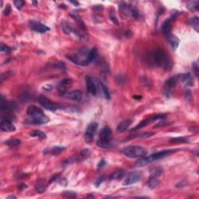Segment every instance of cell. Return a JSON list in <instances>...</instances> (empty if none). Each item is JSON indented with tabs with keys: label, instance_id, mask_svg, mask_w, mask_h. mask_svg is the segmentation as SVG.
Returning <instances> with one entry per match:
<instances>
[{
	"label": "cell",
	"instance_id": "cell-1",
	"mask_svg": "<svg viewBox=\"0 0 199 199\" xmlns=\"http://www.w3.org/2000/svg\"><path fill=\"white\" fill-rule=\"evenodd\" d=\"M152 61L156 65L170 71L173 67V62L163 49H157L152 55Z\"/></svg>",
	"mask_w": 199,
	"mask_h": 199
},
{
	"label": "cell",
	"instance_id": "cell-2",
	"mask_svg": "<svg viewBox=\"0 0 199 199\" xmlns=\"http://www.w3.org/2000/svg\"><path fill=\"white\" fill-rule=\"evenodd\" d=\"M179 150H180L179 149H166V150H163V151L159 152V153H156L152 154L151 156L142 157L140 160H139L138 162L135 163V167H142V166H145L149 165L150 163H153L154 161L164 158L166 156H169L170 154L173 153L175 152L179 151Z\"/></svg>",
	"mask_w": 199,
	"mask_h": 199
},
{
	"label": "cell",
	"instance_id": "cell-3",
	"mask_svg": "<svg viewBox=\"0 0 199 199\" xmlns=\"http://www.w3.org/2000/svg\"><path fill=\"white\" fill-rule=\"evenodd\" d=\"M121 153L128 158L136 159L145 157L148 153V151L145 147L139 146H129L121 149Z\"/></svg>",
	"mask_w": 199,
	"mask_h": 199
},
{
	"label": "cell",
	"instance_id": "cell-4",
	"mask_svg": "<svg viewBox=\"0 0 199 199\" xmlns=\"http://www.w3.org/2000/svg\"><path fill=\"white\" fill-rule=\"evenodd\" d=\"M111 136H112V131L108 126L104 127L101 130L99 134V139L96 141V146L101 148H108L111 145Z\"/></svg>",
	"mask_w": 199,
	"mask_h": 199
},
{
	"label": "cell",
	"instance_id": "cell-5",
	"mask_svg": "<svg viewBox=\"0 0 199 199\" xmlns=\"http://www.w3.org/2000/svg\"><path fill=\"white\" fill-rule=\"evenodd\" d=\"M49 121V118L44 114H40L36 115L29 116L25 122L29 125H44Z\"/></svg>",
	"mask_w": 199,
	"mask_h": 199
},
{
	"label": "cell",
	"instance_id": "cell-6",
	"mask_svg": "<svg viewBox=\"0 0 199 199\" xmlns=\"http://www.w3.org/2000/svg\"><path fill=\"white\" fill-rule=\"evenodd\" d=\"M38 101L42 107H44L47 110H51V111H55V110L61 108V106L58 103L53 102V101H51V100H49V99L44 96H39Z\"/></svg>",
	"mask_w": 199,
	"mask_h": 199
},
{
	"label": "cell",
	"instance_id": "cell-7",
	"mask_svg": "<svg viewBox=\"0 0 199 199\" xmlns=\"http://www.w3.org/2000/svg\"><path fill=\"white\" fill-rule=\"evenodd\" d=\"M97 128H98V125L96 122H92L88 125L85 134V141L87 144H90L94 141V135L96 134Z\"/></svg>",
	"mask_w": 199,
	"mask_h": 199
},
{
	"label": "cell",
	"instance_id": "cell-8",
	"mask_svg": "<svg viewBox=\"0 0 199 199\" xmlns=\"http://www.w3.org/2000/svg\"><path fill=\"white\" fill-rule=\"evenodd\" d=\"M166 118V115L165 114H156V115H152L149 118H146L145 120L141 121V122L139 123V125H137L136 127H135L133 128V131L134 130H137V129H140V128H142L146 127L148 125H149L150 123L153 122V121H156L158 120H163Z\"/></svg>",
	"mask_w": 199,
	"mask_h": 199
},
{
	"label": "cell",
	"instance_id": "cell-9",
	"mask_svg": "<svg viewBox=\"0 0 199 199\" xmlns=\"http://www.w3.org/2000/svg\"><path fill=\"white\" fill-rule=\"evenodd\" d=\"M141 173L139 171H133L126 176L123 181V185H131L139 182L141 179Z\"/></svg>",
	"mask_w": 199,
	"mask_h": 199
},
{
	"label": "cell",
	"instance_id": "cell-10",
	"mask_svg": "<svg viewBox=\"0 0 199 199\" xmlns=\"http://www.w3.org/2000/svg\"><path fill=\"white\" fill-rule=\"evenodd\" d=\"M0 128L3 132H14L16 130L14 125L12 124V120L9 118H3L1 119Z\"/></svg>",
	"mask_w": 199,
	"mask_h": 199
},
{
	"label": "cell",
	"instance_id": "cell-11",
	"mask_svg": "<svg viewBox=\"0 0 199 199\" xmlns=\"http://www.w3.org/2000/svg\"><path fill=\"white\" fill-rule=\"evenodd\" d=\"M30 27L34 31L41 33V34H44V33L50 31V28L48 26L41 24V22L39 21H31L30 22Z\"/></svg>",
	"mask_w": 199,
	"mask_h": 199
},
{
	"label": "cell",
	"instance_id": "cell-12",
	"mask_svg": "<svg viewBox=\"0 0 199 199\" xmlns=\"http://www.w3.org/2000/svg\"><path fill=\"white\" fill-rule=\"evenodd\" d=\"M182 79V74L177 75V76H174L170 77V79H168L166 81L165 83V89L166 91H170V89L175 87L177 86V84L179 83L180 80Z\"/></svg>",
	"mask_w": 199,
	"mask_h": 199
},
{
	"label": "cell",
	"instance_id": "cell-13",
	"mask_svg": "<svg viewBox=\"0 0 199 199\" xmlns=\"http://www.w3.org/2000/svg\"><path fill=\"white\" fill-rule=\"evenodd\" d=\"M86 85H87V89L89 94L93 96H96L97 94V88L95 83L93 79L89 76H86Z\"/></svg>",
	"mask_w": 199,
	"mask_h": 199
},
{
	"label": "cell",
	"instance_id": "cell-14",
	"mask_svg": "<svg viewBox=\"0 0 199 199\" xmlns=\"http://www.w3.org/2000/svg\"><path fill=\"white\" fill-rule=\"evenodd\" d=\"M71 83H72V79H65L62 80L58 84V88H57L59 95H61V96L65 95L66 92H67V86Z\"/></svg>",
	"mask_w": 199,
	"mask_h": 199
},
{
	"label": "cell",
	"instance_id": "cell-15",
	"mask_svg": "<svg viewBox=\"0 0 199 199\" xmlns=\"http://www.w3.org/2000/svg\"><path fill=\"white\" fill-rule=\"evenodd\" d=\"M17 107V104L14 102H9L6 101L4 97L2 96L1 100V111H10V110H14Z\"/></svg>",
	"mask_w": 199,
	"mask_h": 199
},
{
	"label": "cell",
	"instance_id": "cell-16",
	"mask_svg": "<svg viewBox=\"0 0 199 199\" xmlns=\"http://www.w3.org/2000/svg\"><path fill=\"white\" fill-rule=\"evenodd\" d=\"M96 56H97V50H96V48H92L91 50H89L88 51V53H87V58L83 61V66L89 65L96 58Z\"/></svg>",
	"mask_w": 199,
	"mask_h": 199
},
{
	"label": "cell",
	"instance_id": "cell-17",
	"mask_svg": "<svg viewBox=\"0 0 199 199\" xmlns=\"http://www.w3.org/2000/svg\"><path fill=\"white\" fill-rule=\"evenodd\" d=\"M65 96L69 100L74 101H80L83 98V94L80 90H73L65 94Z\"/></svg>",
	"mask_w": 199,
	"mask_h": 199
},
{
	"label": "cell",
	"instance_id": "cell-18",
	"mask_svg": "<svg viewBox=\"0 0 199 199\" xmlns=\"http://www.w3.org/2000/svg\"><path fill=\"white\" fill-rule=\"evenodd\" d=\"M132 121L129 120V119H125V120L122 121L121 122H120V124L118 125V128H117V132L118 133H123L124 132H125L126 130L129 128V126L132 124Z\"/></svg>",
	"mask_w": 199,
	"mask_h": 199
},
{
	"label": "cell",
	"instance_id": "cell-19",
	"mask_svg": "<svg viewBox=\"0 0 199 199\" xmlns=\"http://www.w3.org/2000/svg\"><path fill=\"white\" fill-rule=\"evenodd\" d=\"M173 19H173V18L171 17L169 19H166L163 24L162 31L166 35H168L169 34H170V31H171V29H172V22H173Z\"/></svg>",
	"mask_w": 199,
	"mask_h": 199
},
{
	"label": "cell",
	"instance_id": "cell-20",
	"mask_svg": "<svg viewBox=\"0 0 199 199\" xmlns=\"http://www.w3.org/2000/svg\"><path fill=\"white\" fill-rule=\"evenodd\" d=\"M26 114L28 116L36 115V114H44L43 110L41 108L37 107L35 105L29 106L26 109Z\"/></svg>",
	"mask_w": 199,
	"mask_h": 199
},
{
	"label": "cell",
	"instance_id": "cell-21",
	"mask_svg": "<svg viewBox=\"0 0 199 199\" xmlns=\"http://www.w3.org/2000/svg\"><path fill=\"white\" fill-rule=\"evenodd\" d=\"M166 37H167V40L169 41V43L170 44L172 48H173V50H176L178 48V45H179V43H180L179 39L177 37L171 34H169L168 35H166Z\"/></svg>",
	"mask_w": 199,
	"mask_h": 199
},
{
	"label": "cell",
	"instance_id": "cell-22",
	"mask_svg": "<svg viewBox=\"0 0 199 199\" xmlns=\"http://www.w3.org/2000/svg\"><path fill=\"white\" fill-rule=\"evenodd\" d=\"M35 187H36L37 191L38 192V193H40V194L44 193L46 191V189H47V183H46L45 180H44V179L39 180L37 182Z\"/></svg>",
	"mask_w": 199,
	"mask_h": 199
},
{
	"label": "cell",
	"instance_id": "cell-23",
	"mask_svg": "<svg viewBox=\"0 0 199 199\" xmlns=\"http://www.w3.org/2000/svg\"><path fill=\"white\" fill-rule=\"evenodd\" d=\"M125 173L124 170H118V171H115L114 173H111L109 177V179L110 180H122L123 178H125Z\"/></svg>",
	"mask_w": 199,
	"mask_h": 199
},
{
	"label": "cell",
	"instance_id": "cell-24",
	"mask_svg": "<svg viewBox=\"0 0 199 199\" xmlns=\"http://www.w3.org/2000/svg\"><path fill=\"white\" fill-rule=\"evenodd\" d=\"M181 80L186 84V86H187V87L194 85V79H193V77L191 76V75L190 73L182 74V79Z\"/></svg>",
	"mask_w": 199,
	"mask_h": 199
},
{
	"label": "cell",
	"instance_id": "cell-25",
	"mask_svg": "<svg viewBox=\"0 0 199 199\" xmlns=\"http://www.w3.org/2000/svg\"><path fill=\"white\" fill-rule=\"evenodd\" d=\"M159 184V180H158V178H155V177H151V178L147 182V186L151 189L156 188Z\"/></svg>",
	"mask_w": 199,
	"mask_h": 199
},
{
	"label": "cell",
	"instance_id": "cell-26",
	"mask_svg": "<svg viewBox=\"0 0 199 199\" xmlns=\"http://www.w3.org/2000/svg\"><path fill=\"white\" fill-rule=\"evenodd\" d=\"M6 145H7L11 148H15V147L18 146L21 143V141L19 139H9L7 141H5Z\"/></svg>",
	"mask_w": 199,
	"mask_h": 199
},
{
	"label": "cell",
	"instance_id": "cell-27",
	"mask_svg": "<svg viewBox=\"0 0 199 199\" xmlns=\"http://www.w3.org/2000/svg\"><path fill=\"white\" fill-rule=\"evenodd\" d=\"M151 176L152 177H155V178H158L159 176H161L163 173V167H155L153 169H152L151 171Z\"/></svg>",
	"mask_w": 199,
	"mask_h": 199
},
{
	"label": "cell",
	"instance_id": "cell-28",
	"mask_svg": "<svg viewBox=\"0 0 199 199\" xmlns=\"http://www.w3.org/2000/svg\"><path fill=\"white\" fill-rule=\"evenodd\" d=\"M189 24L191 26L195 29L197 32H198V27H199V19L198 17H195L194 18H191V19L189 20Z\"/></svg>",
	"mask_w": 199,
	"mask_h": 199
},
{
	"label": "cell",
	"instance_id": "cell-29",
	"mask_svg": "<svg viewBox=\"0 0 199 199\" xmlns=\"http://www.w3.org/2000/svg\"><path fill=\"white\" fill-rule=\"evenodd\" d=\"M189 141V139L187 137L182 136V137H176V138H172L170 139V142H177V143H184Z\"/></svg>",
	"mask_w": 199,
	"mask_h": 199
},
{
	"label": "cell",
	"instance_id": "cell-30",
	"mask_svg": "<svg viewBox=\"0 0 199 199\" xmlns=\"http://www.w3.org/2000/svg\"><path fill=\"white\" fill-rule=\"evenodd\" d=\"M30 135H31V136L36 137V138H38V139H46L45 133H44V132H41V131H38V130L33 131V132L30 133Z\"/></svg>",
	"mask_w": 199,
	"mask_h": 199
},
{
	"label": "cell",
	"instance_id": "cell-31",
	"mask_svg": "<svg viewBox=\"0 0 199 199\" xmlns=\"http://www.w3.org/2000/svg\"><path fill=\"white\" fill-rule=\"evenodd\" d=\"M65 147H61V146H55L53 147L52 149H51L49 150V153L51 155H58V154L61 153L62 152L65 150Z\"/></svg>",
	"mask_w": 199,
	"mask_h": 199
},
{
	"label": "cell",
	"instance_id": "cell-32",
	"mask_svg": "<svg viewBox=\"0 0 199 199\" xmlns=\"http://www.w3.org/2000/svg\"><path fill=\"white\" fill-rule=\"evenodd\" d=\"M62 29H63V31L65 32V34H71L72 32H73V28H72V26L70 25L69 24H68V23H63L62 24Z\"/></svg>",
	"mask_w": 199,
	"mask_h": 199
},
{
	"label": "cell",
	"instance_id": "cell-33",
	"mask_svg": "<svg viewBox=\"0 0 199 199\" xmlns=\"http://www.w3.org/2000/svg\"><path fill=\"white\" fill-rule=\"evenodd\" d=\"M100 85H101V89H102V92H103V96L105 97L107 100H110V92H109V89L103 83H102L101 82H100Z\"/></svg>",
	"mask_w": 199,
	"mask_h": 199
},
{
	"label": "cell",
	"instance_id": "cell-34",
	"mask_svg": "<svg viewBox=\"0 0 199 199\" xmlns=\"http://www.w3.org/2000/svg\"><path fill=\"white\" fill-rule=\"evenodd\" d=\"M71 16H72L73 18H74V19L76 21V23L78 24V25L79 26V27L82 29L83 30H86V26H85V24H84V22L81 19V18L79 17V16H77V15L76 14H71Z\"/></svg>",
	"mask_w": 199,
	"mask_h": 199
},
{
	"label": "cell",
	"instance_id": "cell-35",
	"mask_svg": "<svg viewBox=\"0 0 199 199\" xmlns=\"http://www.w3.org/2000/svg\"><path fill=\"white\" fill-rule=\"evenodd\" d=\"M199 6V3L198 1H191L187 4V8L190 10H198Z\"/></svg>",
	"mask_w": 199,
	"mask_h": 199
},
{
	"label": "cell",
	"instance_id": "cell-36",
	"mask_svg": "<svg viewBox=\"0 0 199 199\" xmlns=\"http://www.w3.org/2000/svg\"><path fill=\"white\" fill-rule=\"evenodd\" d=\"M73 32L76 34L77 37H78L79 39H81L82 41H87V39H88L87 34H85L83 31H82V30L81 31H76V30H75V31H73Z\"/></svg>",
	"mask_w": 199,
	"mask_h": 199
},
{
	"label": "cell",
	"instance_id": "cell-37",
	"mask_svg": "<svg viewBox=\"0 0 199 199\" xmlns=\"http://www.w3.org/2000/svg\"><path fill=\"white\" fill-rule=\"evenodd\" d=\"M68 59H69L71 62L74 63V64H76V65H81V62H80V59L79 58V57L77 55H68L67 56Z\"/></svg>",
	"mask_w": 199,
	"mask_h": 199
},
{
	"label": "cell",
	"instance_id": "cell-38",
	"mask_svg": "<svg viewBox=\"0 0 199 199\" xmlns=\"http://www.w3.org/2000/svg\"><path fill=\"white\" fill-rule=\"evenodd\" d=\"M130 16H132L133 18L135 19H139L141 17L140 12H139V10L135 9V8H131V11H130Z\"/></svg>",
	"mask_w": 199,
	"mask_h": 199
},
{
	"label": "cell",
	"instance_id": "cell-39",
	"mask_svg": "<svg viewBox=\"0 0 199 199\" xmlns=\"http://www.w3.org/2000/svg\"><path fill=\"white\" fill-rule=\"evenodd\" d=\"M109 17H110V20L114 23L116 25H119V21H118V19L117 18V17L115 16V14L114 12H110L109 14Z\"/></svg>",
	"mask_w": 199,
	"mask_h": 199
},
{
	"label": "cell",
	"instance_id": "cell-40",
	"mask_svg": "<svg viewBox=\"0 0 199 199\" xmlns=\"http://www.w3.org/2000/svg\"><path fill=\"white\" fill-rule=\"evenodd\" d=\"M115 80L117 81V83L119 84H121V83H125V76H123V75H117L116 76V78H115Z\"/></svg>",
	"mask_w": 199,
	"mask_h": 199
},
{
	"label": "cell",
	"instance_id": "cell-41",
	"mask_svg": "<svg viewBox=\"0 0 199 199\" xmlns=\"http://www.w3.org/2000/svg\"><path fill=\"white\" fill-rule=\"evenodd\" d=\"M14 5L18 10H21L24 6V2L22 0H16L14 2Z\"/></svg>",
	"mask_w": 199,
	"mask_h": 199
},
{
	"label": "cell",
	"instance_id": "cell-42",
	"mask_svg": "<svg viewBox=\"0 0 199 199\" xmlns=\"http://www.w3.org/2000/svg\"><path fill=\"white\" fill-rule=\"evenodd\" d=\"M11 51H12V49H11L10 47L5 45L3 43L1 44V51H2V52L9 53V52H10Z\"/></svg>",
	"mask_w": 199,
	"mask_h": 199
},
{
	"label": "cell",
	"instance_id": "cell-43",
	"mask_svg": "<svg viewBox=\"0 0 199 199\" xmlns=\"http://www.w3.org/2000/svg\"><path fill=\"white\" fill-rule=\"evenodd\" d=\"M192 69H193V72H194V75H195L196 76H198L199 73V69L198 65V64H197L196 62L193 63V65H192Z\"/></svg>",
	"mask_w": 199,
	"mask_h": 199
},
{
	"label": "cell",
	"instance_id": "cell-44",
	"mask_svg": "<svg viewBox=\"0 0 199 199\" xmlns=\"http://www.w3.org/2000/svg\"><path fill=\"white\" fill-rule=\"evenodd\" d=\"M64 196L66 197V198H76V194L75 192L72 191H65L63 193Z\"/></svg>",
	"mask_w": 199,
	"mask_h": 199
},
{
	"label": "cell",
	"instance_id": "cell-45",
	"mask_svg": "<svg viewBox=\"0 0 199 199\" xmlns=\"http://www.w3.org/2000/svg\"><path fill=\"white\" fill-rule=\"evenodd\" d=\"M10 74H12V72H5V73H3L2 76H1V81L2 82H4L5 80H6V79H8V76H10L11 75Z\"/></svg>",
	"mask_w": 199,
	"mask_h": 199
},
{
	"label": "cell",
	"instance_id": "cell-46",
	"mask_svg": "<svg viewBox=\"0 0 199 199\" xmlns=\"http://www.w3.org/2000/svg\"><path fill=\"white\" fill-rule=\"evenodd\" d=\"M106 163H106V161L104 160V159H102V160L98 163V166H97V170H98V171L103 169V166L106 165Z\"/></svg>",
	"mask_w": 199,
	"mask_h": 199
},
{
	"label": "cell",
	"instance_id": "cell-47",
	"mask_svg": "<svg viewBox=\"0 0 199 199\" xmlns=\"http://www.w3.org/2000/svg\"><path fill=\"white\" fill-rule=\"evenodd\" d=\"M11 12V8H10V5H7V6L6 7L5 10H4V15H9L10 14V12Z\"/></svg>",
	"mask_w": 199,
	"mask_h": 199
},
{
	"label": "cell",
	"instance_id": "cell-48",
	"mask_svg": "<svg viewBox=\"0 0 199 199\" xmlns=\"http://www.w3.org/2000/svg\"><path fill=\"white\" fill-rule=\"evenodd\" d=\"M103 178H98L97 180H96V181L95 182V185H96V187H98L99 185L101 184V183L103 182Z\"/></svg>",
	"mask_w": 199,
	"mask_h": 199
},
{
	"label": "cell",
	"instance_id": "cell-49",
	"mask_svg": "<svg viewBox=\"0 0 199 199\" xmlns=\"http://www.w3.org/2000/svg\"><path fill=\"white\" fill-rule=\"evenodd\" d=\"M93 9L94 10H96V11H102L103 10V6H95Z\"/></svg>",
	"mask_w": 199,
	"mask_h": 199
},
{
	"label": "cell",
	"instance_id": "cell-50",
	"mask_svg": "<svg viewBox=\"0 0 199 199\" xmlns=\"http://www.w3.org/2000/svg\"><path fill=\"white\" fill-rule=\"evenodd\" d=\"M25 188H26V184H20L19 185V190H24V189H25Z\"/></svg>",
	"mask_w": 199,
	"mask_h": 199
},
{
	"label": "cell",
	"instance_id": "cell-51",
	"mask_svg": "<svg viewBox=\"0 0 199 199\" xmlns=\"http://www.w3.org/2000/svg\"><path fill=\"white\" fill-rule=\"evenodd\" d=\"M70 3H72V4H76V6H79V3H77V2H72V1H71Z\"/></svg>",
	"mask_w": 199,
	"mask_h": 199
},
{
	"label": "cell",
	"instance_id": "cell-52",
	"mask_svg": "<svg viewBox=\"0 0 199 199\" xmlns=\"http://www.w3.org/2000/svg\"><path fill=\"white\" fill-rule=\"evenodd\" d=\"M17 198V197H16V196H13V195H11V196H9V197H8L7 198H8V199H9V198Z\"/></svg>",
	"mask_w": 199,
	"mask_h": 199
},
{
	"label": "cell",
	"instance_id": "cell-53",
	"mask_svg": "<svg viewBox=\"0 0 199 199\" xmlns=\"http://www.w3.org/2000/svg\"><path fill=\"white\" fill-rule=\"evenodd\" d=\"M33 4H34L36 6H37V2H36V1H33Z\"/></svg>",
	"mask_w": 199,
	"mask_h": 199
},
{
	"label": "cell",
	"instance_id": "cell-54",
	"mask_svg": "<svg viewBox=\"0 0 199 199\" xmlns=\"http://www.w3.org/2000/svg\"><path fill=\"white\" fill-rule=\"evenodd\" d=\"M134 98H141V96H134Z\"/></svg>",
	"mask_w": 199,
	"mask_h": 199
}]
</instances>
